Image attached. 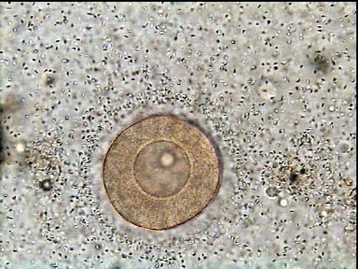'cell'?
Returning <instances> with one entry per match:
<instances>
[{
    "instance_id": "obj_1",
    "label": "cell",
    "mask_w": 358,
    "mask_h": 269,
    "mask_svg": "<svg viewBox=\"0 0 358 269\" xmlns=\"http://www.w3.org/2000/svg\"><path fill=\"white\" fill-rule=\"evenodd\" d=\"M223 175L220 149L187 118L153 114L123 128L103 162L106 198L134 228L162 232L203 214Z\"/></svg>"
}]
</instances>
